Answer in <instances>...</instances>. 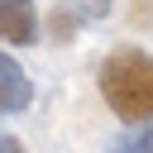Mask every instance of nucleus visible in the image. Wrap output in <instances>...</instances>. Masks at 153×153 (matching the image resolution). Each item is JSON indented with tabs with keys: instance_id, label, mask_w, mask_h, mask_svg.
Listing matches in <instances>:
<instances>
[{
	"instance_id": "f257e3e1",
	"label": "nucleus",
	"mask_w": 153,
	"mask_h": 153,
	"mask_svg": "<svg viewBox=\"0 0 153 153\" xmlns=\"http://www.w3.org/2000/svg\"><path fill=\"white\" fill-rule=\"evenodd\" d=\"M100 96L105 105L129 120V124H143L153 120V57L143 48H120L100 62Z\"/></svg>"
},
{
	"instance_id": "f03ea898",
	"label": "nucleus",
	"mask_w": 153,
	"mask_h": 153,
	"mask_svg": "<svg viewBox=\"0 0 153 153\" xmlns=\"http://www.w3.org/2000/svg\"><path fill=\"white\" fill-rule=\"evenodd\" d=\"M29 100H33V86L24 76V67L5 53L0 57V110L5 115H19V110H29Z\"/></svg>"
},
{
	"instance_id": "7ed1b4c3",
	"label": "nucleus",
	"mask_w": 153,
	"mask_h": 153,
	"mask_svg": "<svg viewBox=\"0 0 153 153\" xmlns=\"http://www.w3.org/2000/svg\"><path fill=\"white\" fill-rule=\"evenodd\" d=\"M0 33L5 43H33V5L29 0H0Z\"/></svg>"
},
{
	"instance_id": "20e7f679",
	"label": "nucleus",
	"mask_w": 153,
	"mask_h": 153,
	"mask_svg": "<svg viewBox=\"0 0 153 153\" xmlns=\"http://www.w3.org/2000/svg\"><path fill=\"white\" fill-rule=\"evenodd\" d=\"M110 153H153V120H143V124H129L115 143H110Z\"/></svg>"
},
{
	"instance_id": "39448f33",
	"label": "nucleus",
	"mask_w": 153,
	"mask_h": 153,
	"mask_svg": "<svg viewBox=\"0 0 153 153\" xmlns=\"http://www.w3.org/2000/svg\"><path fill=\"white\" fill-rule=\"evenodd\" d=\"M110 5H115V0H76V10H81V14H91V19H105V14H110Z\"/></svg>"
},
{
	"instance_id": "423d86ee",
	"label": "nucleus",
	"mask_w": 153,
	"mask_h": 153,
	"mask_svg": "<svg viewBox=\"0 0 153 153\" xmlns=\"http://www.w3.org/2000/svg\"><path fill=\"white\" fill-rule=\"evenodd\" d=\"M0 153H24V143H19L14 134H5V139H0Z\"/></svg>"
}]
</instances>
